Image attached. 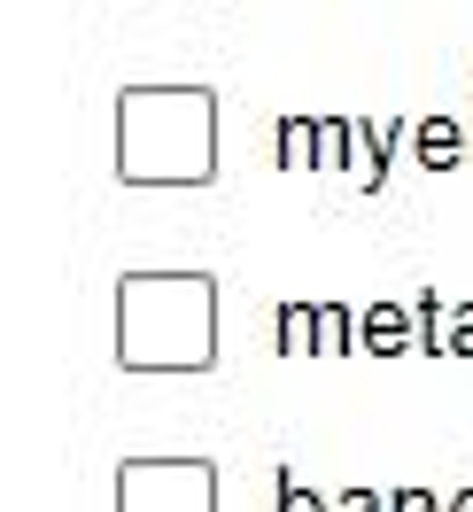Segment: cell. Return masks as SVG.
I'll return each mask as SVG.
<instances>
[{
  "instance_id": "cell-1",
  "label": "cell",
  "mask_w": 473,
  "mask_h": 512,
  "mask_svg": "<svg viewBox=\"0 0 473 512\" xmlns=\"http://www.w3.org/2000/svg\"><path fill=\"white\" fill-rule=\"evenodd\" d=\"M117 481H125L117 512H218V489H210L218 474L202 458H140Z\"/></svg>"
},
{
  "instance_id": "cell-2",
  "label": "cell",
  "mask_w": 473,
  "mask_h": 512,
  "mask_svg": "<svg viewBox=\"0 0 473 512\" xmlns=\"http://www.w3.org/2000/svg\"><path fill=\"white\" fill-rule=\"evenodd\" d=\"M280 512H326V505H318V497H311L295 474H280Z\"/></svg>"
},
{
  "instance_id": "cell-3",
  "label": "cell",
  "mask_w": 473,
  "mask_h": 512,
  "mask_svg": "<svg viewBox=\"0 0 473 512\" xmlns=\"http://www.w3.org/2000/svg\"><path fill=\"white\" fill-rule=\"evenodd\" d=\"M334 512H388V505H380L373 489H365V481H357V489H342V497H334Z\"/></svg>"
},
{
  "instance_id": "cell-4",
  "label": "cell",
  "mask_w": 473,
  "mask_h": 512,
  "mask_svg": "<svg viewBox=\"0 0 473 512\" xmlns=\"http://www.w3.org/2000/svg\"><path fill=\"white\" fill-rule=\"evenodd\" d=\"M396 512H442V505L427 497V489H404V497H396Z\"/></svg>"
},
{
  "instance_id": "cell-5",
  "label": "cell",
  "mask_w": 473,
  "mask_h": 512,
  "mask_svg": "<svg viewBox=\"0 0 473 512\" xmlns=\"http://www.w3.org/2000/svg\"><path fill=\"white\" fill-rule=\"evenodd\" d=\"M450 512H473V489H458V505H450Z\"/></svg>"
}]
</instances>
